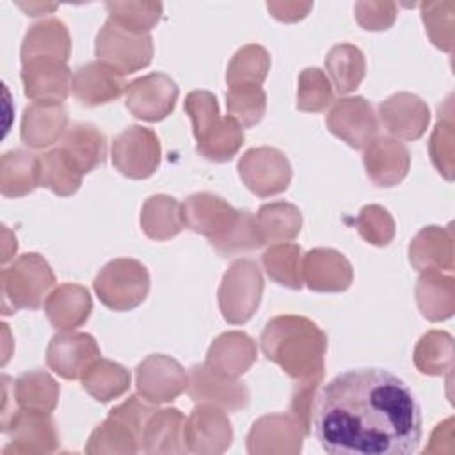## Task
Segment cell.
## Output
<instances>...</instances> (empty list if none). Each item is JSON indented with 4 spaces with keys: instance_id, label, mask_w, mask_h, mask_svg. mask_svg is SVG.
Wrapping results in <instances>:
<instances>
[{
    "instance_id": "6da1fadb",
    "label": "cell",
    "mask_w": 455,
    "mask_h": 455,
    "mask_svg": "<svg viewBox=\"0 0 455 455\" xmlns=\"http://www.w3.org/2000/svg\"><path fill=\"white\" fill-rule=\"evenodd\" d=\"M309 427L332 455H411L423 434L412 389L382 368H352L323 384Z\"/></svg>"
},
{
    "instance_id": "7a4b0ae2",
    "label": "cell",
    "mask_w": 455,
    "mask_h": 455,
    "mask_svg": "<svg viewBox=\"0 0 455 455\" xmlns=\"http://www.w3.org/2000/svg\"><path fill=\"white\" fill-rule=\"evenodd\" d=\"M325 347V334L300 316H277L267 323L261 336L267 359L300 382L322 379Z\"/></svg>"
},
{
    "instance_id": "3957f363",
    "label": "cell",
    "mask_w": 455,
    "mask_h": 455,
    "mask_svg": "<svg viewBox=\"0 0 455 455\" xmlns=\"http://www.w3.org/2000/svg\"><path fill=\"white\" fill-rule=\"evenodd\" d=\"M96 55L100 64L116 71L117 75L133 73L149 64L153 55L151 37L126 30L116 21L108 20L96 41Z\"/></svg>"
},
{
    "instance_id": "277c9868",
    "label": "cell",
    "mask_w": 455,
    "mask_h": 455,
    "mask_svg": "<svg viewBox=\"0 0 455 455\" xmlns=\"http://www.w3.org/2000/svg\"><path fill=\"white\" fill-rule=\"evenodd\" d=\"M101 302L116 311L139 306L149 290V275L135 259H114L94 281Z\"/></svg>"
},
{
    "instance_id": "5b68a950",
    "label": "cell",
    "mask_w": 455,
    "mask_h": 455,
    "mask_svg": "<svg viewBox=\"0 0 455 455\" xmlns=\"http://www.w3.org/2000/svg\"><path fill=\"white\" fill-rule=\"evenodd\" d=\"M261 290L263 281L256 263L249 259L235 261L224 275L219 291V304L224 318L229 323H243L249 320L259 304Z\"/></svg>"
},
{
    "instance_id": "8992f818",
    "label": "cell",
    "mask_w": 455,
    "mask_h": 455,
    "mask_svg": "<svg viewBox=\"0 0 455 455\" xmlns=\"http://www.w3.org/2000/svg\"><path fill=\"white\" fill-rule=\"evenodd\" d=\"M112 160L124 176L135 180L151 176L160 162V144L156 135L142 126L124 130L114 140Z\"/></svg>"
},
{
    "instance_id": "52a82bcc",
    "label": "cell",
    "mask_w": 455,
    "mask_h": 455,
    "mask_svg": "<svg viewBox=\"0 0 455 455\" xmlns=\"http://www.w3.org/2000/svg\"><path fill=\"white\" fill-rule=\"evenodd\" d=\"M240 176L258 196H272L286 190L291 169L286 156L272 148L249 149L240 164Z\"/></svg>"
},
{
    "instance_id": "ba28073f",
    "label": "cell",
    "mask_w": 455,
    "mask_h": 455,
    "mask_svg": "<svg viewBox=\"0 0 455 455\" xmlns=\"http://www.w3.org/2000/svg\"><path fill=\"white\" fill-rule=\"evenodd\" d=\"M178 98L176 84L164 73L137 78L126 87V107L146 121H160L172 112Z\"/></svg>"
},
{
    "instance_id": "9c48e42d",
    "label": "cell",
    "mask_w": 455,
    "mask_h": 455,
    "mask_svg": "<svg viewBox=\"0 0 455 455\" xmlns=\"http://www.w3.org/2000/svg\"><path fill=\"white\" fill-rule=\"evenodd\" d=\"M329 130L352 148H364L377 133V119L371 105L361 98L339 100L327 116Z\"/></svg>"
},
{
    "instance_id": "30bf717a",
    "label": "cell",
    "mask_w": 455,
    "mask_h": 455,
    "mask_svg": "<svg viewBox=\"0 0 455 455\" xmlns=\"http://www.w3.org/2000/svg\"><path fill=\"white\" fill-rule=\"evenodd\" d=\"M100 348L89 334H59L48 347V366L64 379H84L98 361Z\"/></svg>"
},
{
    "instance_id": "8fae6325",
    "label": "cell",
    "mask_w": 455,
    "mask_h": 455,
    "mask_svg": "<svg viewBox=\"0 0 455 455\" xmlns=\"http://www.w3.org/2000/svg\"><path fill=\"white\" fill-rule=\"evenodd\" d=\"M25 94L30 98H43V101H62L71 85V75L66 60L59 57H30L23 60Z\"/></svg>"
},
{
    "instance_id": "7c38bea8",
    "label": "cell",
    "mask_w": 455,
    "mask_h": 455,
    "mask_svg": "<svg viewBox=\"0 0 455 455\" xmlns=\"http://www.w3.org/2000/svg\"><path fill=\"white\" fill-rule=\"evenodd\" d=\"M231 425L222 411L215 407H197L183 427L187 450L199 453H220L231 444Z\"/></svg>"
},
{
    "instance_id": "4fadbf2b",
    "label": "cell",
    "mask_w": 455,
    "mask_h": 455,
    "mask_svg": "<svg viewBox=\"0 0 455 455\" xmlns=\"http://www.w3.org/2000/svg\"><path fill=\"white\" fill-rule=\"evenodd\" d=\"M238 213L226 201L212 194H194L181 208L183 222L210 240L226 235L235 226Z\"/></svg>"
},
{
    "instance_id": "5bb4252c",
    "label": "cell",
    "mask_w": 455,
    "mask_h": 455,
    "mask_svg": "<svg viewBox=\"0 0 455 455\" xmlns=\"http://www.w3.org/2000/svg\"><path fill=\"white\" fill-rule=\"evenodd\" d=\"M185 386L183 368L165 355H151L137 368V387L149 402L174 400Z\"/></svg>"
},
{
    "instance_id": "9a60e30c",
    "label": "cell",
    "mask_w": 455,
    "mask_h": 455,
    "mask_svg": "<svg viewBox=\"0 0 455 455\" xmlns=\"http://www.w3.org/2000/svg\"><path fill=\"white\" fill-rule=\"evenodd\" d=\"M380 117L393 135L414 140L425 133L430 112L418 96L400 92L380 103Z\"/></svg>"
},
{
    "instance_id": "2e32d148",
    "label": "cell",
    "mask_w": 455,
    "mask_h": 455,
    "mask_svg": "<svg viewBox=\"0 0 455 455\" xmlns=\"http://www.w3.org/2000/svg\"><path fill=\"white\" fill-rule=\"evenodd\" d=\"M256 347L247 334L228 332L213 341L206 357V368L219 379L231 380L254 363Z\"/></svg>"
},
{
    "instance_id": "e0dca14e",
    "label": "cell",
    "mask_w": 455,
    "mask_h": 455,
    "mask_svg": "<svg viewBox=\"0 0 455 455\" xmlns=\"http://www.w3.org/2000/svg\"><path fill=\"white\" fill-rule=\"evenodd\" d=\"M300 274L307 286L318 291L347 290L352 281L350 263L331 249L311 251L302 261Z\"/></svg>"
},
{
    "instance_id": "ac0fdd59",
    "label": "cell",
    "mask_w": 455,
    "mask_h": 455,
    "mask_svg": "<svg viewBox=\"0 0 455 455\" xmlns=\"http://www.w3.org/2000/svg\"><path fill=\"white\" fill-rule=\"evenodd\" d=\"M364 165L371 181L391 187L402 181L409 171V151L398 140L380 137L371 140L364 151Z\"/></svg>"
},
{
    "instance_id": "d6986e66",
    "label": "cell",
    "mask_w": 455,
    "mask_h": 455,
    "mask_svg": "<svg viewBox=\"0 0 455 455\" xmlns=\"http://www.w3.org/2000/svg\"><path fill=\"white\" fill-rule=\"evenodd\" d=\"M411 263L419 272L453 270V235L451 228L428 226L421 229L409 247Z\"/></svg>"
},
{
    "instance_id": "ffe728a7",
    "label": "cell",
    "mask_w": 455,
    "mask_h": 455,
    "mask_svg": "<svg viewBox=\"0 0 455 455\" xmlns=\"http://www.w3.org/2000/svg\"><path fill=\"white\" fill-rule=\"evenodd\" d=\"M300 427L295 419L288 416L275 414L265 416L254 423L249 437L247 448L251 453L259 451H290L300 450Z\"/></svg>"
},
{
    "instance_id": "44dd1931",
    "label": "cell",
    "mask_w": 455,
    "mask_h": 455,
    "mask_svg": "<svg viewBox=\"0 0 455 455\" xmlns=\"http://www.w3.org/2000/svg\"><path fill=\"white\" fill-rule=\"evenodd\" d=\"M14 277V302L16 307L27 306L37 309L43 295L53 284V274L46 261L37 254L21 256L12 267Z\"/></svg>"
},
{
    "instance_id": "7402d4cb",
    "label": "cell",
    "mask_w": 455,
    "mask_h": 455,
    "mask_svg": "<svg viewBox=\"0 0 455 455\" xmlns=\"http://www.w3.org/2000/svg\"><path fill=\"white\" fill-rule=\"evenodd\" d=\"M66 126V114L57 101H39L25 110L21 139L32 148L53 144Z\"/></svg>"
},
{
    "instance_id": "603a6c76",
    "label": "cell",
    "mask_w": 455,
    "mask_h": 455,
    "mask_svg": "<svg viewBox=\"0 0 455 455\" xmlns=\"http://www.w3.org/2000/svg\"><path fill=\"white\" fill-rule=\"evenodd\" d=\"M121 75L103 64L82 66L73 78V92L85 105H100L116 100L123 92Z\"/></svg>"
},
{
    "instance_id": "cb8c5ba5",
    "label": "cell",
    "mask_w": 455,
    "mask_h": 455,
    "mask_svg": "<svg viewBox=\"0 0 455 455\" xmlns=\"http://www.w3.org/2000/svg\"><path fill=\"white\" fill-rule=\"evenodd\" d=\"M91 306V297L85 288L62 284L46 300V315L55 329L71 331L87 320Z\"/></svg>"
},
{
    "instance_id": "d4e9b609",
    "label": "cell",
    "mask_w": 455,
    "mask_h": 455,
    "mask_svg": "<svg viewBox=\"0 0 455 455\" xmlns=\"http://www.w3.org/2000/svg\"><path fill=\"white\" fill-rule=\"evenodd\" d=\"M59 149L84 174L103 164L107 155V142L103 133H100L94 126L80 123L68 130Z\"/></svg>"
},
{
    "instance_id": "484cf974",
    "label": "cell",
    "mask_w": 455,
    "mask_h": 455,
    "mask_svg": "<svg viewBox=\"0 0 455 455\" xmlns=\"http://www.w3.org/2000/svg\"><path fill=\"white\" fill-rule=\"evenodd\" d=\"M451 275L441 272H425L416 288L418 306L425 318L439 322L450 318L455 307V286Z\"/></svg>"
},
{
    "instance_id": "4316f807",
    "label": "cell",
    "mask_w": 455,
    "mask_h": 455,
    "mask_svg": "<svg viewBox=\"0 0 455 455\" xmlns=\"http://www.w3.org/2000/svg\"><path fill=\"white\" fill-rule=\"evenodd\" d=\"M183 416L178 409L156 411L146 423L140 450L148 453H165V451H185L183 439Z\"/></svg>"
},
{
    "instance_id": "83f0119b",
    "label": "cell",
    "mask_w": 455,
    "mask_h": 455,
    "mask_svg": "<svg viewBox=\"0 0 455 455\" xmlns=\"http://www.w3.org/2000/svg\"><path fill=\"white\" fill-rule=\"evenodd\" d=\"M188 393L196 402H217L229 409H240L247 403V391L238 382L219 379L208 368L194 366L190 370Z\"/></svg>"
},
{
    "instance_id": "f1b7e54d",
    "label": "cell",
    "mask_w": 455,
    "mask_h": 455,
    "mask_svg": "<svg viewBox=\"0 0 455 455\" xmlns=\"http://www.w3.org/2000/svg\"><path fill=\"white\" fill-rule=\"evenodd\" d=\"M197 151L208 160L226 162L235 156L243 142L242 126L229 116L213 121L201 135L196 137Z\"/></svg>"
},
{
    "instance_id": "f546056e",
    "label": "cell",
    "mask_w": 455,
    "mask_h": 455,
    "mask_svg": "<svg viewBox=\"0 0 455 455\" xmlns=\"http://www.w3.org/2000/svg\"><path fill=\"white\" fill-rule=\"evenodd\" d=\"M140 222L149 238L165 240L180 233L183 226V215L180 204L172 197L153 196L144 204Z\"/></svg>"
},
{
    "instance_id": "4dcf8cb0",
    "label": "cell",
    "mask_w": 455,
    "mask_h": 455,
    "mask_svg": "<svg viewBox=\"0 0 455 455\" xmlns=\"http://www.w3.org/2000/svg\"><path fill=\"white\" fill-rule=\"evenodd\" d=\"M21 55L23 60L39 55L59 57L66 60L69 55V37L66 27L57 20H48L36 25L25 37Z\"/></svg>"
},
{
    "instance_id": "1f68e13d",
    "label": "cell",
    "mask_w": 455,
    "mask_h": 455,
    "mask_svg": "<svg viewBox=\"0 0 455 455\" xmlns=\"http://www.w3.org/2000/svg\"><path fill=\"white\" fill-rule=\"evenodd\" d=\"M325 66L336 91L341 94L354 91L364 76V57L352 44L334 46L325 59Z\"/></svg>"
},
{
    "instance_id": "d6a6232c",
    "label": "cell",
    "mask_w": 455,
    "mask_h": 455,
    "mask_svg": "<svg viewBox=\"0 0 455 455\" xmlns=\"http://www.w3.org/2000/svg\"><path fill=\"white\" fill-rule=\"evenodd\" d=\"M256 224L263 243L290 240L300 231V212L288 203H270L259 208Z\"/></svg>"
},
{
    "instance_id": "836d02e7",
    "label": "cell",
    "mask_w": 455,
    "mask_h": 455,
    "mask_svg": "<svg viewBox=\"0 0 455 455\" xmlns=\"http://www.w3.org/2000/svg\"><path fill=\"white\" fill-rule=\"evenodd\" d=\"M270 66L268 53L256 44H249L236 52L228 68L229 89L235 87H259Z\"/></svg>"
},
{
    "instance_id": "e575fe53",
    "label": "cell",
    "mask_w": 455,
    "mask_h": 455,
    "mask_svg": "<svg viewBox=\"0 0 455 455\" xmlns=\"http://www.w3.org/2000/svg\"><path fill=\"white\" fill-rule=\"evenodd\" d=\"M130 386V373L105 359H98L84 375V389H87L96 400L108 402L123 395Z\"/></svg>"
},
{
    "instance_id": "d590c367",
    "label": "cell",
    "mask_w": 455,
    "mask_h": 455,
    "mask_svg": "<svg viewBox=\"0 0 455 455\" xmlns=\"http://www.w3.org/2000/svg\"><path fill=\"white\" fill-rule=\"evenodd\" d=\"M416 366L427 375H443L453 364V339L448 332L430 331L425 334L414 352Z\"/></svg>"
},
{
    "instance_id": "8d00e7d4",
    "label": "cell",
    "mask_w": 455,
    "mask_h": 455,
    "mask_svg": "<svg viewBox=\"0 0 455 455\" xmlns=\"http://www.w3.org/2000/svg\"><path fill=\"white\" fill-rule=\"evenodd\" d=\"M39 183L59 196H69L80 187L82 172L60 149L43 155L39 158Z\"/></svg>"
},
{
    "instance_id": "74e56055",
    "label": "cell",
    "mask_w": 455,
    "mask_h": 455,
    "mask_svg": "<svg viewBox=\"0 0 455 455\" xmlns=\"http://www.w3.org/2000/svg\"><path fill=\"white\" fill-rule=\"evenodd\" d=\"M16 395L21 407L50 414L57 403L59 386L46 373L32 371L18 379Z\"/></svg>"
},
{
    "instance_id": "f35d334b",
    "label": "cell",
    "mask_w": 455,
    "mask_h": 455,
    "mask_svg": "<svg viewBox=\"0 0 455 455\" xmlns=\"http://www.w3.org/2000/svg\"><path fill=\"white\" fill-rule=\"evenodd\" d=\"M139 435L121 419L108 416V419L100 425L87 444V453H100V451H123V453H135L139 450Z\"/></svg>"
},
{
    "instance_id": "ab89813d",
    "label": "cell",
    "mask_w": 455,
    "mask_h": 455,
    "mask_svg": "<svg viewBox=\"0 0 455 455\" xmlns=\"http://www.w3.org/2000/svg\"><path fill=\"white\" fill-rule=\"evenodd\" d=\"M300 247L284 243V245H274L263 254V265L267 268V274L290 288H300L302 286V274H300Z\"/></svg>"
},
{
    "instance_id": "60d3db41",
    "label": "cell",
    "mask_w": 455,
    "mask_h": 455,
    "mask_svg": "<svg viewBox=\"0 0 455 455\" xmlns=\"http://www.w3.org/2000/svg\"><path fill=\"white\" fill-rule=\"evenodd\" d=\"M228 114L242 128H249L261 121L267 107V98L261 87H235L226 94Z\"/></svg>"
},
{
    "instance_id": "b9f144b4",
    "label": "cell",
    "mask_w": 455,
    "mask_h": 455,
    "mask_svg": "<svg viewBox=\"0 0 455 455\" xmlns=\"http://www.w3.org/2000/svg\"><path fill=\"white\" fill-rule=\"evenodd\" d=\"M210 242L224 256L240 252V251L258 249L259 245H263V238L259 235L256 217H252L249 212H240L235 226L226 235Z\"/></svg>"
},
{
    "instance_id": "7bdbcfd3",
    "label": "cell",
    "mask_w": 455,
    "mask_h": 455,
    "mask_svg": "<svg viewBox=\"0 0 455 455\" xmlns=\"http://www.w3.org/2000/svg\"><path fill=\"white\" fill-rule=\"evenodd\" d=\"M332 101V89L318 68H307L300 73L299 78V92H297V107L306 112H320L325 110Z\"/></svg>"
},
{
    "instance_id": "ee69618b",
    "label": "cell",
    "mask_w": 455,
    "mask_h": 455,
    "mask_svg": "<svg viewBox=\"0 0 455 455\" xmlns=\"http://www.w3.org/2000/svg\"><path fill=\"white\" fill-rule=\"evenodd\" d=\"M430 155L434 165L446 180H453V121L451 103L448 112L439 108V121L430 139Z\"/></svg>"
},
{
    "instance_id": "f6af8a7d",
    "label": "cell",
    "mask_w": 455,
    "mask_h": 455,
    "mask_svg": "<svg viewBox=\"0 0 455 455\" xmlns=\"http://www.w3.org/2000/svg\"><path fill=\"white\" fill-rule=\"evenodd\" d=\"M357 228L363 238L373 245H386L395 235V224L391 215L380 206H366L361 210Z\"/></svg>"
},
{
    "instance_id": "bcb514c9",
    "label": "cell",
    "mask_w": 455,
    "mask_h": 455,
    "mask_svg": "<svg viewBox=\"0 0 455 455\" xmlns=\"http://www.w3.org/2000/svg\"><path fill=\"white\" fill-rule=\"evenodd\" d=\"M423 20L430 39L441 50L451 52L453 48V20L451 12H434L432 5H423Z\"/></svg>"
}]
</instances>
